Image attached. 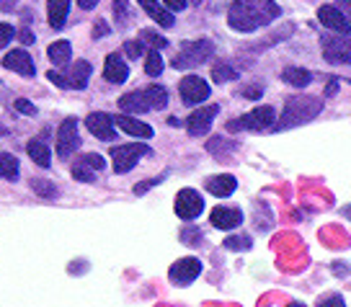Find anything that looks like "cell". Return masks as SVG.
I'll return each mask as SVG.
<instances>
[{"label":"cell","mask_w":351,"mask_h":307,"mask_svg":"<svg viewBox=\"0 0 351 307\" xmlns=\"http://www.w3.org/2000/svg\"><path fill=\"white\" fill-rule=\"evenodd\" d=\"M287 307H307V305H302V302H289Z\"/></svg>","instance_id":"obj_50"},{"label":"cell","mask_w":351,"mask_h":307,"mask_svg":"<svg viewBox=\"0 0 351 307\" xmlns=\"http://www.w3.org/2000/svg\"><path fill=\"white\" fill-rule=\"evenodd\" d=\"M315 307H346V302H343L341 295H328V297H320V302Z\"/></svg>","instance_id":"obj_37"},{"label":"cell","mask_w":351,"mask_h":307,"mask_svg":"<svg viewBox=\"0 0 351 307\" xmlns=\"http://www.w3.org/2000/svg\"><path fill=\"white\" fill-rule=\"evenodd\" d=\"M77 165H83V168H88V171H93V173H99L101 168H106V160L101 158V155L96 153H86V155H80L75 160Z\"/></svg>","instance_id":"obj_30"},{"label":"cell","mask_w":351,"mask_h":307,"mask_svg":"<svg viewBox=\"0 0 351 307\" xmlns=\"http://www.w3.org/2000/svg\"><path fill=\"white\" fill-rule=\"evenodd\" d=\"M323 57L330 65H351V39L343 34L323 39Z\"/></svg>","instance_id":"obj_9"},{"label":"cell","mask_w":351,"mask_h":307,"mask_svg":"<svg viewBox=\"0 0 351 307\" xmlns=\"http://www.w3.org/2000/svg\"><path fill=\"white\" fill-rule=\"evenodd\" d=\"M3 65L13 70V73H19L23 77H32L36 73V67H34V60L32 55L26 52V49H11L8 55L3 57Z\"/></svg>","instance_id":"obj_16"},{"label":"cell","mask_w":351,"mask_h":307,"mask_svg":"<svg viewBox=\"0 0 351 307\" xmlns=\"http://www.w3.org/2000/svg\"><path fill=\"white\" fill-rule=\"evenodd\" d=\"M279 16H282V8L274 0H235L228 8V23L241 34L269 26Z\"/></svg>","instance_id":"obj_1"},{"label":"cell","mask_w":351,"mask_h":307,"mask_svg":"<svg viewBox=\"0 0 351 307\" xmlns=\"http://www.w3.org/2000/svg\"><path fill=\"white\" fill-rule=\"evenodd\" d=\"M26 153H29V158H32L36 165L49 168V147H47L42 140H32V143L26 145Z\"/></svg>","instance_id":"obj_26"},{"label":"cell","mask_w":351,"mask_h":307,"mask_svg":"<svg viewBox=\"0 0 351 307\" xmlns=\"http://www.w3.org/2000/svg\"><path fill=\"white\" fill-rule=\"evenodd\" d=\"M77 5H80L83 11H93V8L99 5V0H77Z\"/></svg>","instance_id":"obj_45"},{"label":"cell","mask_w":351,"mask_h":307,"mask_svg":"<svg viewBox=\"0 0 351 307\" xmlns=\"http://www.w3.org/2000/svg\"><path fill=\"white\" fill-rule=\"evenodd\" d=\"M114 124L121 127V130L132 134V137H143V140H150L153 137V127H147L145 121L134 119L132 114H121V116H114Z\"/></svg>","instance_id":"obj_17"},{"label":"cell","mask_w":351,"mask_h":307,"mask_svg":"<svg viewBox=\"0 0 351 307\" xmlns=\"http://www.w3.org/2000/svg\"><path fill=\"white\" fill-rule=\"evenodd\" d=\"M336 86H339V80H330L328 88H326V93H328V96H333V93H336Z\"/></svg>","instance_id":"obj_48"},{"label":"cell","mask_w":351,"mask_h":307,"mask_svg":"<svg viewBox=\"0 0 351 307\" xmlns=\"http://www.w3.org/2000/svg\"><path fill=\"white\" fill-rule=\"evenodd\" d=\"M145 101H147V109H165L168 106V90L163 86H150L143 90Z\"/></svg>","instance_id":"obj_25"},{"label":"cell","mask_w":351,"mask_h":307,"mask_svg":"<svg viewBox=\"0 0 351 307\" xmlns=\"http://www.w3.org/2000/svg\"><path fill=\"white\" fill-rule=\"evenodd\" d=\"M140 3V8H143L150 19H155V21L160 23L163 29H171V26H176V21H173V13L171 11H165L163 5L158 3V0H137Z\"/></svg>","instance_id":"obj_20"},{"label":"cell","mask_w":351,"mask_h":307,"mask_svg":"<svg viewBox=\"0 0 351 307\" xmlns=\"http://www.w3.org/2000/svg\"><path fill=\"white\" fill-rule=\"evenodd\" d=\"M77 147H80V134H77V121L75 116H70L60 124V130H57V155L67 160L70 155L75 153Z\"/></svg>","instance_id":"obj_7"},{"label":"cell","mask_w":351,"mask_h":307,"mask_svg":"<svg viewBox=\"0 0 351 307\" xmlns=\"http://www.w3.org/2000/svg\"><path fill=\"white\" fill-rule=\"evenodd\" d=\"M104 77L109 80V83H124L127 77H130V67L124 65V60H121L117 52H111L106 57V62H104Z\"/></svg>","instance_id":"obj_19"},{"label":"cell","mask_w":351,"mask_h":307,"mask_svg":"<svg viewBox=\"0 0 351 307\" xmlns=\"http://www.w3.org/2000/svg\"><path fill=\"white\" fill-rule=\"evenodd\" d=\"M320 111H323V101L315 99V96H292L285 103V111H282V119H279L276 130H292V127L307 124L310 119H315Z\"/></svg>","instance_id":"obj_2"},{"label":"cell","mask_w":351,"mask_h":307,"mask_svg":"<svg viewBox=\"0 0 351 307\" xmlns=\"http://www.w3.org/2000/svg\"><path fill=\"white\" fill-rule=\"evenodd\" d=\"M145 73L153 77H158L160 73H163V57H160L158 49H150L147 57H145Z\"/></svg>","instance_id":"obj_29"},{"label":"cell","mask_w":351,"mask_h":307,"mask_svg":"<svg viewBox=\"0 0 351 307\" xmlns=\"http://www.w3.org/2000/svg\"><path fill=\"white\" fill-rule=\"evenodd\" d=\"M90 62H86V60H77V62H73V65L67 67L65 73H57V70H49L47 73V77L52 80V83H57L60 88H75V90H83V88L88 86V77H90Z\"/></svg>","instance_id":"obj_4"},{"label":"cell","mask_w":351,"mask_h":307,"mask_svg":"<svg viewBox=\"0 0 351 307\" xmlns=\"http://www.w3.org/2000/svg\"><path fill=\"white\" fill-rule=\"evenodd\" d=\"M114 11H117V19H119V21L130 19V8H127V0H117V3H114Z\"/></svg>","instance_id":"obj_40"},{"label":"cell","mask_w":351,"mask_h":307,"mask_svg":"<svg viewBox=\"0 0 351 307\" xmlns=\"http://www.w3.org/2000/svg\"><path fill=\"white\" fill-rule=\"evenodd\" d=\"M32 188L34 194L42 199H57V194H60L55 184L52 181H44V178H32Z\"/></svg>","instance_id":"obj_28"},{"label":"cell","mask_w":351,"mask_h":307,"mask_svg":"<svg viewBox=\"0 0 351 307\" xmlns=\"http://www.w3.org/2000/svg\"><path fill=\"white\" fill-rule=\"evenodd\" d=\"M13 26L11 23H0V49H5L8 44H11V39H13Z\"/></svg>","instance_id":"obj_36"},{"label":"cell","mask_w":351,"mask_h":307,"mask_svg":"<svg viewBox=\"0 0 351 307\" xmlns=\"http://www.w3.org/2000/svg\"><path fill=\"white\" fill-rule=\"evenodd\" d=\"M109 32H111L109 23L101 19V21H96V26H93V39H101V36H106Z\"/></svg>","instance_id":"obj_42"},{"label":"cell","mask_w":351,"mask_h":307,"mask_svg":"<svg viewBox=\"0 0 351 307\" xmlns=\"http://www.w3.org/2000/svg\"><path fill=\"white\" fill-rule=\"evenodd\" d=\"M186 5H189V0H163V8L165 11H171V13L184 11Z\"/></svg>","instance_id":"obj_39"},{"label":"cell","mask_w":351,"mask_h":307,"mask_svg":"<svg viewBox=\"0 0 351 307\" xmlns=\"http://www.w3.org/2000/svg\"><path fill=\"white\" fill-rule=\"evenodd\" d=\"M215 55V44L209 39H199V42H189L184 44V49L173 57L171 65L176 70H194V67H202L209 57Z\"/></svg>","instance_id":"obj_3"},{"label":"cell","mask_w":351,"mask_h":307,"mask_svg":"<svg viewBox=\"0 0 351 307\" xmlns=\"http://www.w3.org/2000/svg\"><path fill=\"white\" fill-rule=\"evenodd\" d=\"M70 13V0H49L47 3V21L52 29H62Z\"/></svg>","instance_id":"obj_21"},{"label":"cell","mask_w":351,"mask_h":307,"mask_svg":"<svg viewBox=\"0 0 351 307\" xmlns=\"http://www.w3.org/2000/svg\"><path fill=\"white\" fill-rule=\"evenodd\" d=\"M243 96H245V99H258V96H261V88H253V90H243Z\"/></svg>","instance_id":"obj_47"},{"label":"cell","mask_w":351,"mask_h":307,"mask_svg":"<svg viewBox=\"0 0 351 307\" xmlns=\"http://www.w3.org/2000/svg\"><path fill=\"white\" fill-rule=\"evenodd\" d=\"M73 178H75V181H83V184H93V181H96V173L83 168V165L73 163Z\"/></svg>","instance_id":"obj_34"},{"label":"cell","mask_w":351,"mask_h":307,"mask_svg":"<svg viewBox=\"0 0 351 307\" xmlns=\"http://www.w3.org/2000/svg\"><path fill=\"white\" fill-rule=\"evenodd\" d=\"M143 49H145V44L140 42V39H132V42L124 44V52H127V57H130V60L143 57Z\"/></svg>","instance_id":"obj_35"},{"label":"cell","mask_w":351,"mask_h":307,"mask_svg":"<svg viewBox=\"0 0 351 307\" xmlns=\"http://www.w3.org/2000/svg\"><path fill=\"white\" fill-rule=\"evenodd\" d=\"M271 124H274V109H271V106H256V109L248 111L245 116L230 121L228 127H230L232 132H238V130L263 132V130H269Z\"/></svg>","instance_id":"obj_5"},{"label":"cell","mask_w":351,"mask_h":307,"mask_svg":"<svg viewBox=\"0 0 351 307\" xmlns=\"http://www.w3.org/2000/svg\"><path fill=\"white\" fill-rule=\"evenodd\" d=\"M204 186H207V191L212 197H230L232 191L238 188V181L230 173H219V175H209Z\"/></svg>","instance_id":"obj_18"},{"label":"cell","mask_w":351,"mask_h":307,"mask_svg":"<svg viewBox=\"0 0 351 307\" xmlns=\"http://www.w3.org/2000/svg\"><path fill=\"white\" fill-rule=\"evenodd\" d=\"M181 241L184 243H197L199 241V228H189V232L181 235Z\"/></svg>","instance_id":"obj_43"},{"label":"cell","mask_w":351,"mask_h":307,"mask_svg":"<svg viewBox=\"0 0 351 307\" xmlns=\"http://www.w3.org/2000/svg\"><path fill=\"white\" fill-rule=\"evenodd\" d=\"M219 106H202V109H197L194 114H189L186 119V132L191 134V137H202V134H207L209 124H212V119L217 116Z\"/></svg>","instance_id":"obj_13"},{"label":"cell","mask_w":351,"mask_h":307,"mask_svg":"<svg viewBox=\"0 0 351 307\" xmlns=\"http://www.w3.org/2000/svg\"><path fill=\"white\" fill-rule=\"evenodd\" d=\"M147 153V147L140 143L134 145H121V147H114L111 150V160H114V171L117 173H130L132 168L137 165V160Z\"/></svg>","instance_id":"obj_8"},{"label":"cell","mask_w":351,"mask_h":307,"mask_svg":"<svg viewBox=\"0 0 351 307\" xmlns=\"http://www.w3.org/2000/svg\"><path fill=\"white\" fill-rule=\"evenodd\" d=\"M160 181H163V178H153V181H140V184L134 186V194H137V197H143L145 191H150V186H155V184H160Z\"/></svg>","instance_id":"obj_41"},{"label":"cell","mask_w":351,"mask_h":307,"mask_svg":"<svg viewBox=\"0 0 351 307\" xmlns=\"http://www.w3.org/2000/svg\"><path fill=\"white\" fill-rule=\"evenodd\" d=\"M140 42L147 44L150 49H165V47H168V39H163L160 34L150 32V29H143V32H140Z\"/></svg>","instance_id":"obj_31"},{"label":"cell","mask_w":351,"mask_h":307,"mask_svg":"<svg viewBox=\"0 0 351 307\" xmlns=\"http://www.w3.org/2000/svg\"><path fill=\"white\" fill-rule=\"evenodd\" d=\"M199 274H202V261L194 258V256H186V258H178V261L171 266L168 279H171L176 286H189Z\"/></svg>","instance_id":"obj_10"},{"label":"cell","mask_w":351,"mask_h":307,"mask_svg":"<svg viewBox=\"0 0 351 307\" xmlns=\"http://www.w3.org/2000/svg\"><path fill=\"white\" fill-rule=\"evenodd\" d=\"M336 3H339L336 8H339V11L343 13V16H346V19L351 21V0H336Z\"/></svg>","instance_id":"obj_44"},{"label":"cell","mask_w":351,"mask_h":307,"mask_svg":"<svg viewBox=\"0 0 351 307\" xmlns=\"http://www.w3.org/2000/svg\"><path fill=\"white\" fill-rule=\"evenodd\" d=\"M86 127L93 137H99V140H104V143H111V140L117 137V124H114V116L104 114V111H93V114H88Z\"/></svg>","instance_id":"obj_12"},{"label":"cell","mask_w":351,"mask_h":307,"mask_svg":"<svg viewBox=\"0 0 351 307\" xmlns=\"http://www.w3.org/2000/svg\"><path fill=\"white\" fill-rule=\"evenodd\" d=\"M119 109L124 111V114H145V111H147L145 93L143 90H132V93H127V96H121Z\"/></svg>","instance_id":"obj_22"},{"label":"cell","mask_w":351,"mask_h":307,"mask_svg":"<svg viewBox=\"0 0 351 307\" xmlns=\"http://www.w3.org/2000/svg\"><path fill=\"white\" fill-rule=\"evenodd\" d=\"M13 106H16V111H19V114H26V116H34V114H36V106H34L32 101H26V99H19Z\"/></svg>","instance_id":"obj_38"},{"label":"cell","mask_w":351,"mask_h":307,"mask_svg":"<svg viewBox=\"0 0 351 307\" xmlns=\"http://www.w3.org/2000/svg\"><path fill=\"white\" fill-rule=\"evenodd\" d=\"M282 80H285V83H289V86H295V88H305V86H310L313 73H310V70H305V67L289 65V67H285V70H282Z\"/></svg>","instance_id":"obj_23"},{"label":"cell","mask_w":351,"mask_h":307,"mask_svg":"<svg viewBox=\"0 0 351 307\" xmlns=\"http://www.w3.org/2000/svg\"><path fill=\"white\" fill-rule=\"evenodd\" d=\"M204 212V199L194 188H184L176 197V214L181 219H197Z\"/></svg>","instance_id":"obj_11"},{"label":"cell","mask_w":351,"mask_h":307,"mask_svg":"<svg viewBox=\"0 0 351 307\" xmlns=\"http://www.w3.org/2000/svg\"><path fill=\"white\" fill-rule=\"evenodd\" d=\"M0 178H5V181L19 178V160L11 153H0Z\"/></svg>","instance_id":"obj_27"},{"label":"cell","mask_w":351,"mask_h":307,"mask_svg":"<svg viewBox=\"0 0 351 307\" xmlns=\"http://www.w3.org/2000/svg\"><path fill=\"white\" fill-rule=\"evenodd\" d=\"M47 55H49V60H52V65L62 67V65H67V62H70V57H73V47H70V42L60 39V42L49 44Z\"/></svg>","instance_id":"obj_24"},{"label":"cell","mask_w":351,"mask_h":307,"mask_svg":"<svg viewBox=\"0 0 351 307\" xmlns=\"http://www.w3.org/2000/svg\"><path fill=\"white\" fill-rule=\"evenodd\" d=\"M235 77H238V70L232 65H228V62H225V65H215V70H212V80H215V83L235 80Z\"/></svg>","instance_id":"obj_33"},{"label":"cell","mask_w":351,"mask_h":307,"mask_svg":"<svg viewBox=\"0 0 351 307\" xmlns=\"http://www.w3.org/2000/svg\"><path fill=\"white\" fill-rule=\"evenodd\" d=\"M209 222L217 230H235L243 222V212L238 207H215L209 214Z\"/></svg>","instance_id":"obj_15"},{"label":"cell","mask_w":351,"mask_h":307,"mask_svg":"<svg viewBox=\"0 0 351 307\" xmlns=\"http://www.w3.org/2000/svg\"><path fill=\"white\" fill-rule=\"evenodd\" d=\"M178 93H181V101L189 103V106H197L202 101L209 99L212 88L207 86V80L199 75H186L181 83H178Z\"/></svg>","instance_id":"obj_6"},{"label":"cell","mask_w":351,"mask_h":307,"mask_svg":"<svg viewBox=\"0 0 351 307\" xmlns=\"http://www.w3.org/2000/svg\"><path fill=\"white\" fill-rule=\"evenodd\" d=\"M19 36H21V42H23V44H32V42H34V34L29 32V29H23V32L19 34Z\"/></svg>","instance_id":"obj_46"},{"label":"cell","mask_w":351,"mask_h":307,"mask_svg":"<svg viewBox=\"0 0 351 307\" xmlns=\"http://www.w3.org/2000/svg\"><path fill=\"white\" fill-rule=\"evenodd\" d=\"M251 245H253V241L248 235H230V238H225V248H228V251L243 253V251H248Z\"/></svg>","instance_id":"obj_32"},{"label":"cell","mask_w":351,"mask_h":307,"mask_svg":"<svg viewBox=\"0 0 351 307\" xmlns=\"http://www.w3.org/2000/svg\"><path fill=\"white\" fill-rule=\"evenodd\" d=\"M318 21L326 26V29H330V32H336V34H351V21L343 16V13L336 8V5H323L318 11Z\"/></svg>","instance_id":"obj_14"},{"label":"cell","mask_w":351,"mask_h":307,"mask_svg":"<svg viewBox=\"0 0 351 307\" xmlns=\"http://www.w3.org/2000/svg\"><path fill=\"white\" fill-rule=\"evenodd\" d=\"M343 214H346V217L351 219V204H346V207H343Z\"/></svg>","instance_id":"obj_49"}]
</instances>
